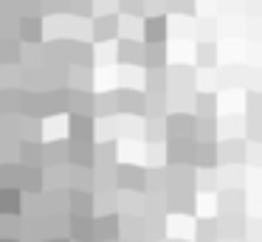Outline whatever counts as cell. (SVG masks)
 I'll return each mask as SVG.
<instances>
[{
	"instance_id": "cell-2",
	"label": "cell",
	"mask_w": 262,
	"mask_h": 242,
	"mask_svg": "<svg viewBox=\"0 0 262 242\" xmlns=\"http://www.w3.org/2000/svg\"><path fill=\"white\" fill-rule=\"evenodd\" d=\"M20 211V194L17 189H12V186H6V189H0V217H14V214Z\"/></svg>"
},
{
	"instance_id": "cell-5",
	"label": "cell",
	"mask_w": 262,
	"mask_h": 242,
	"mask_svg": "<svg viewBox=\"0 0 262 242\" xmlns=\"http://www.w3.org/2000/svg\"><path fill=\"white\" fill-rule=\"evenodd\" d=\"M71 211H76V214L91 211V194H79V191H74V194H71Z\"/></svg>"
},
{
	"instance_id": "cell-6",
	"label": "cell",
	"mask_w": 262,
	"mask_h": 242,
	"mask_svg": "<svg viewBox=\"0 0 262 242\" xmlns=\"http://www.w3.org/2000/svg\"><path fill=\"white\" fill-rule=\"evenodd\" d=\"M17 45L14 42H0V62H6V65H14V62L20 59L17 56Z\"/></svg>"
},
{
	"instance_id": "cell-9",
	"label": "cell",
	"mask_w": 262,
	"mask_h": 242,
	"mask_svg": "<svg viewBox=\"0 0 262 242\" xmlns=\"http://www.w3.org/2000/svg\"><path fill=\"white\" fill-rule=\"evenodd\" d=\"M200 62H209V65H214V45H200Z\"/></svg>"
},
{
	"instance_id": "cell-11",
	"label": "cell",
	"mask_w": 262,
	"mask_h": 242,
	"mask_svg": "<svg viewBox=\"0 0 262 242\" xmlns=\"http://www.w3.org/2000/svg\"><path fill=\"white\" fill-rule=\"evenodd\" d=\"M48 242H68V239H57V236H54V239H48Z\"/></svg>"
},
{
	"instance_id": "cell-4",
	"label": "cell",
	"mask_w": 262,
	"mask_h": 242,
	"mask_svg": "<svg viewBox=\"0 0 262 242\" xmlns=\"http://www.w3.org/2000/svg\"><path fill=\"white\" fill-rule=\"evenodd\" d=\"M20 39L26 42H37L40 39V20H20Z\"/></svg>"
},
{
	"instance_id": "cell-7",
	"label": "cell",
	"mask_w": 262,
	"mask_h": 242,
	"mask_svg": "<svg viewBox=\"0 0 262 242\" xmlns=\"http://www.w3.org/2000/svg\"><path fill=\"white\" fill-rule=\"evenodd\" d=\"M161 28L166 31V23L161 20V17H155V20L147 23V39H149V42H158V39L164 37V34H161Z\"/></svg>"
},
{
	"instance_id": "cell-1",
	"label": "cell",
	"mask_w": 262,
	"mask_h": 242,
	"mask_svg": "<svg viewBox=\"0 0 262 242\" xmlns=\"http://www.w3.org/2000/svg\"><path fill=\"white\" fill-rule=\"evenodd\" d=\"M71 239L74 242H91L93 239V219L88 214H76L71 219Z\"/></svg>"
},
{
	"instance_id": "cell-3",
	"label": "cell",
	"mask_w": 262,
	"mask_h": 242,
	"mask_svg": "<svg viewBox=\"0 0 262 242\" xmlns=\"http://www.w3.org/2000/svg\"><path fill=\"white\" fill-rule=\"evenodd\" d=\"M20 186H23L26 191H31V194H37V191L42 189V174L37 172V166H31V172L29 169L20 172Z\"/></svg>"
},
{
	"instance_id": "cell-10",
	"label": "cell",
	"mask_w": 262,
	"mask_h": 242,
	"mask_svg": "<svg viewBox=\"0 0 262 242\" xmlns=\"http://www.w3.org/2000/svg\"><path fill=\"white\" fill-rule=\"evenodd\" d=\"M0 242H17V239H12V236H9V239H6V236H0Z\"/></svg>"
},
{
	"instance_id": "cell-8",
	"label": "cell",
	"mask_w": 262,
	"mask_h": 242,
	"mask_svg": "<svg viewBox=\"0 0 262 242\" xmlns=\"http://www.w3.org/2000/svg\"><path fill=\"white\" fill-rule=\"evenodd\" d=\"M198 231H200V242L214 239V236H217V225H214V223H206V219L198 225Z\"/></svg>"
}]
</instances>
